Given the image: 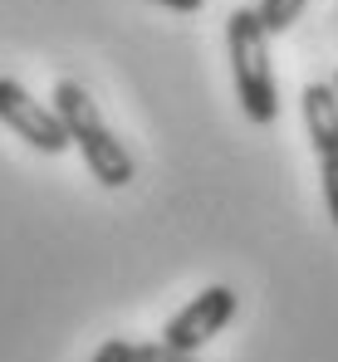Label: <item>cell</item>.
Instances as JSON below:
<instances>
[{
	"mask_svg": "<svg viewBox=\"0 0 338 362\" xmlns=\"http://www.w3.org/2000/svg\"><path fill=\"white\" fill-rule=\"evenodd\" d=\"M55 113H59V122H64V132H69V147H79L89 177L98 181V186L118 191V186H128V181L137 177L133 152L108 132V122H103V113H98V103H94L74 78H59V83H55Z\"/></svg>",
	"mask_w": 338,
	"mask_h": 362,
	"instance_id": "6da1fadb",
	"label": "cell"
},
{
	"mask_svg": "<svg viewBox=\"0 0 338 362\" xmlns=\"http://www.w3.org/2000/svg\"><path fill=\"white\" fill-rule=\"evenodd\" d=\"M225 49H230V78H235L240 113L255 127H270L280 118V88H275V69H270V35L260 30L255 10H230Z\"/></svg>",
	"mask_w": 338,
	"mask_h": 362,
	"instance_id": "7a4b0ae2",
	"label": "cell"
},
{
	"mask_svg": "<svg viewBox=\"0 0 338 362\" xmlns=\"http://www.w3.org/2000/svg\"><path fill=\"white\" fill-rule=\"evenodd\" d=\"M0 122L15 132V137H25L35 152H45V157H59L64 147H69V132H64V122H59L55 103H40L25 83H15V78H0Z\"/></svg>",
	"mask_w": 338,
	"mask_h": 362,
	"instance_id": "3957f363",
	"label": "cell"
},
{
	"mask_svg": "<svg viewBox=\"0 0 338 362\" xmlns=\"http://www.w3.org/2000/svg\"><path fill=\"white\" fill-rule=\"evenodd\" d=\"M230 318H235V289H230V284H206V289L186 303L181 313H171V318H167L162 343L181 348V353H196V348H206V343L221 333Z\"/></svg>",
	"mask_w": 338,
	"mask_h": 362,
	"instance_id": "277c9868",
	"label": "cell"
},
{
	"mask_svg": "<svg viewBox=\"0 0 338 362\" xmlns=\"http://www.w3.org/2000/svg\"><path fill=\"white\" fill-rule=\"evenodd\" d=\"M299 108H304V132L314 142L319 157H334L338 152V93L334 83H309L299 93Z\"/></svg>",
	"mask_w": 338,
	"mask_h": 362,
	"instance_id": "5b68a950",
	"label": "cell"
},
{
	"mask_svg": "<svg viewBox=\"0 0 338 362\" xmlns=\"http://www.w3.org/2000/svg\"><path fill=\"white\" fill-rule=\"evenodd\" d=\"M304 5H309V0H260V10H255V15H260V30H265V35H284V30L304 15Z\"/></svg>",
	"mask_w": 338,
	"mask_h": 362,
	"instance_id": "8992f818",
	"label": "cell"
},
{
	"mask_svg": "<svg viewBox=\"0 0 338 362\" xmlns=\"http://www.w3.org/2000/svg\"><path fill=\"white\" fill-rule=\"evenodd\" d=\"M319 181H324V206H329V221L338 226V152H334V157H319Z\"/></svg>",
	"mask_w": 338,
	"mask_h": 362,
	"instance_id": "52a82bcc",
	"label": "cell"
},
{
	"mask_svg": "<svg viewBox=\"0 0 338 362\" xmlns=\"http://www.w3.org/2000/svg\"><path fill=\"white\" fill-rule=\"evenodd\" d=\"M137 362H196V353H181L171 343H137Z\"/></svg>",
	"mask_w": 338,
	"mask_h": 362,
	"instance_id": "ba28073f",
	"label": "cell"
},
{
	"mask_svg": "<svg viewBox=\"0 0 338 362\" xmlns=\"http://www.w3.org/2000/svg\"><path fill=\"white\" fill-rule=\"evenodd\" d=\"M89 362H137V343H128V338H108Z\"/></svg>",
	"mask_w": 338,
	"mask_h": 362,
	"instance_id": "9c48e42d",
	"label": "cell"
},
{
	"mask_svg": "<svg viewBox=\"0 0 338 362\" xmlns=\"http://www.w3.org/2000/svg\"><path fill=\"white\" fill-rule=\"evenodd\" d=\"M152 5H162V10H176V15H196L206 0H152Z\"/></svg>",
	"mask_w": 338,
	"mask_h": 362,
	"instance_id": "30bf717a",
	"label": "cell"
},
{
	"mask_svg": "<svg viewBox=\"0 0 338 362\" xmlns=\"http://www.w3.org/2000/svg\"><path fill=\"white\" fill-rule=\"evenodd\" d=\"M334 93H338V74H334Z\"/></svg>",
	"mask_w": 338,
	"mask_h": 362,
	"instance_id": "8fae6325",
	"label": "cell"
}]
</instances>
